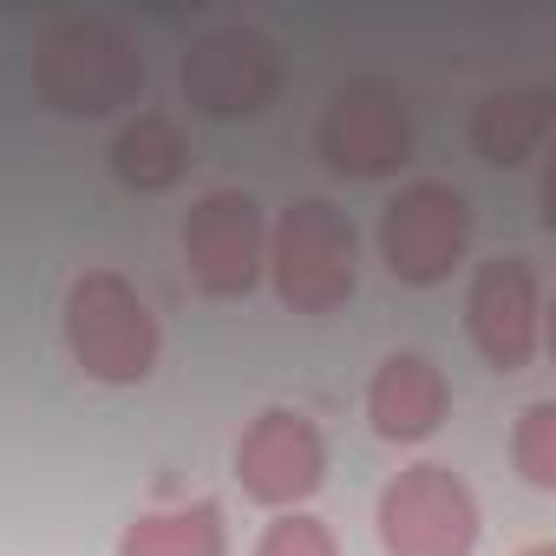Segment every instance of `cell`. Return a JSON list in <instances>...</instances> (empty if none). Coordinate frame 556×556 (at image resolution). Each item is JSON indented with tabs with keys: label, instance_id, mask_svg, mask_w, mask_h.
I'll return each instance as SVG.
<instances>
[{
	"label": "cell",
	"instance_id": "cell-1",
	"mask_svg": "<svg viewBox=\"0 0 556 556\" xmlns=\"http://www.w3.org/2000/svg\"><path fill=\"white\" fill-rule=\"evenodd\" d=\"M66 348L86 380L99 387H144L157 374L164 334L151 302L125 282L118 268H86L66 289Z\"/></svg>",
	"mask_w": 556,
	"mask_h": 556
},
{
	"label": "cell",
	"instance_id": "cell-2",
	"mask_svg": "<svg viewBox=\"0 0 556 556\" xmlns=\"http://www.w3.org/2000/svg\"><path fill=\"white\" fill-rule=\"evenodd\" d=\"M34 92L66 118H105L144 92V53L112 21H53L34 40Z\"/></svg>",
	"mask_w": 556,
	"mask_h": 556
},
{
	"label": "cell",
	"instance_id": "cell-3",
	"mask_svg": "<svg viewBox=\"0 0 556 556\" xmlns=\"http://www.w3.org/2000/svg\"><path fill=\"white\" fill-rule=\"evenodd\" d=\"M361 242H354V223L328 203V197H302L282 210L268 236V275H275V295H282L295 315H334L354 302V282H361Z\"/></svg>",
	"mask_w": 556,
	"mask_h": 556
},
{
	"label": "cell",
	"instance_id": "cell-4",
	"mask_svg": "<svg viewBox=\"0 0 556 556\" xmlns=\"http://www.w3.org/2000/svg\"><path fill=\"white\" fill-rule=\"evenodd\" d=\"M465 249H471V197L439 177L406 184L380 216V255L393 268V282L406 289H439L465 262Z\"/></svg>",
	"mask_w": 556,
	"mask_h": 556
},
{
	"label": "cell",
	"instance_id": "cell-5",
	"mask_svg": "<svg viewBox=\"0 0 556 556\" xmlns=\"http://www.w3.org/2000/svg\"><path fill=\"white\" fill-rule=\"evenodd\" d=\"M315 151L341 177H361V184L393 177L413 157V112H406L400 86H387V79L334 86V99L321 105V125H315Z\"/></svg>",
	"mask_w": 556,
	"mask_h": 556
},
{
	"label": "cell",
	"instance_id": "cell-6",
	"mask_svg": "<svg viewBox=\"0 0 556 556\" xmlns=\"http://www.w3.org/2000/svg\"><path fill=\"white\" fill-rule=\"evenodd\" d=\"M380 543L387 556H471L478 549V497L452 465H406L380 491Z\"/></svg>",
	"mask_w": 556,
	"mask_h": 556
},
{
	"label": "cell",
	"instance_id": "cell-7",
	"mask_svg": "<svg viewBox=\"0 0 556 556\" xmlns=\"http://www.w3.org/2000/svg\"><path fill=\"white\" fill-rule=\"evenodd\" d=\"M177 86L203 118H262L282 92V60L255 27H216L184 53Z\"/></svg>",
	"mask_w": 556,
	"mask_h": 556
},
{
	"label": "cell",
	"instance_id": "cell-8",
	"mask_svg": "<svg viewBox=\"0 0 556 556\" xmlns=\"http://www.w3.org/2000/svg\"><path fill=\"white\" fill-rule=\"evenodd\" d=\"M184 262H190V282L216 302H236L262 282V262H268V229L249 190H210L190 203L184 216Z\"/></svg>",
	"mask_w": 556,
	"mask_h": 556
},
{
	"label": "cell",
	"instance_id": "cell-9",
	"mask_svg": "<svg viewBox=\"0 0 556 556\" xmlns=\"http://www.w3.org/2000/svg\"><path fill=\"white\" fill-rule=\"evenodd\" d=\"M236 478L255 504L268 510H295L321 491L328 478V439L308 413H289V406H268L249 419L242 445H236Z\"/></svg>",
	"mask_w": 556,
	"mask_h": 556
},
{
	"label": "cell",
	"instance_id": "cell-10",
	"mask_svg": "<svg viewBox=\"0 0 556 556\" xmlns=\"http://www.w3.org/2000/svg\"><path fill=\"white\" fill-rule=\"evenodd\" d=\"M465 328L478 341V354L497 374H523L536 361V334H543V282L523 255H491L471 275L465 295Z\"/></svg>",
	"mask_w": 556,
	"mask_h": 556
},
{
	"label": "cell",
	"instance_id": "cell-11",
	"mask_svg": "<svg viewBox=\"0 0 556 556\" xmlns=\"http://www.w3.org/2000/svg\"><path fill=\"white\" fill-rule=\"evenodd\" d=\"M445 413H452V387H445L432 354H387L380 361V374L367 387V419L380 439L419 445L445 426Z\"/></svg>",
	"mask_w": 556,
	"mask_h": 556
},
{
	"label": "cell",
	"instance_id": "cell-12",
	"mask_svg": "<svg viewBox=\"0 0 556 556\" xmlns=\"http://www.w3.org/2000/svg\"><path fill=\"white\" fill-rule=\"evenodd\" d=\"M556 125V92L543 86H504V92H484L478 112H471V151L497 170H517L543 151Z\"/></svg>",
	"mask_w": 556,
	"mask_h": 556
},
{
	"label": "cell",
	"instance_id": "cell-13",
	"mask_svg": "<svg viewBox=\"0 0 556 556\" xmlns=\"http://www.w3.org/2000/svg\"><path fill=\"white\" fill-rule=\"evenodd\" d=\"M184 170H190V144H184L177 118H164V112H138V118L112 138V177H118L125 190H138V197L177 190Z\"/></svg>",
	"mask_w": 556,
	"mask_h": 556
},
{
	"label": "cell",
	"instance_id": "cell-14",
	"mask_svg": "<svg viewBox=\"0 0 556 556\" xmlns=\"http://www.w3.org/2000/svg\"><path fill=\"white\" fill-rule=\"evenodd\" d=\"M229 530H223V504H184V510H151L125 530L118 556H223Z\"/></svg>",
	"mask_w": 556,
	"mask_h": 556
},
{
	"label": "cell",
	"instance_id": "cell-15",
	"mask_svg": "<svg viewBox=\"0 0 556 556\" xmlns=\"http://www.w3.org/2000/svg\"><path fill=\"white\" fill-rule=\"evenodd\" d=\"M510 452H517V471H523V484H536V491H556V400H536V406H523Z\"/></svg>",
	"mask_w": 556,
	"mask_h": 556
},
{
	"label": "cell",
	"instance_id": "cell-16",
	"mask_svg": "<svg viewBox=\"0 0 556 556\" xmlns=\"http://www.w3.org/2000/svg\"><path fill=\"white\" fill-rule=\"evenodd\" d=\"M255 556H341V543H334V530H328L321 517L289 510V517H275V523L262 530Z\"/></svg>",
	"mask_w": 556,
	"mask_h": 556
},
{
	"label": "cell",
	"instance_id": "cell-17",
	"mask_svg": "<svg viewBox=\"0 0 556 556\" xmlns=\"http://www.w3.org/2000/svg\"><path fill=\"white\" fill-rule=\"evenodd\" d=\"M523 556H556V549H549V543H530V549H523Z\"/></svg>",
	"mask_w": 556,
	"mask_h": 556
}]
</instances>
